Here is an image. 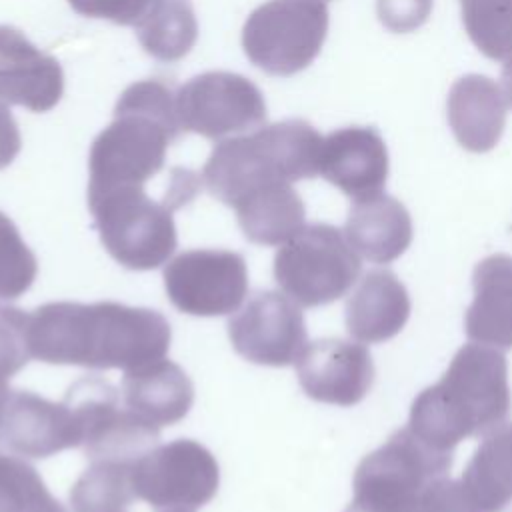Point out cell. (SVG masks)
I'll return each mask as SVG.
<instances>
[{
	"label": "cell",
	"instance_id": "obj_33",
	"mask_svg": "<svg viewBox=\"0 0 512 512\" xmlns=\"http://www.w3.org/2000/svg\"><path fill=\"white\" fill-rule=\"evenodd\" d=\"M22 146L18 124L10 110L0 102V170L12 164Z\"/></svg>",
	"mask_w": 512,
	"mask_h": 512
},
{
	"label": "cell",
	"instance_id": "obj_34",
	"mask_svg": "<svg viewBox=\"0 0 512 512\" xmlns=\"http://www.w3.org/2000/svg\"><path fill=\"white\" fill-rule=\"evenodd\" d=\"M500 80H502V92L506 96V102L512 106V58L504 62Z\"/></svg>",
	"mask_w": 512,
	"mask_h": 512
},
{
	"label": "cell",
	"instance_id": "obj_38",
	"mask_svg": "<svg viewBox=\"0 0 512 512\" xmlns=\"http://www.w3.org/2000/svg\"><path fill=\"white\" fill-rule=\"evenodd\" d=\"M318 2H324V4H326V2H328V0H318Z\"/></svg>",
	"mask_w": 512,
	"mask_h": 512
},
{
	"label": "cell",
	"instance_id": "obj_1",
	"mask_svg": "<svg viewBox=\"0 0 512 512\" xmlns=\"http://www.w3.org/2000/svg\"><path fill=\"white\" fill-rule=\"evenodd\" d=\"M168 320L118 302H48L28 318L30 356L56 366L132 370L170 350Z\"/></svg>",
	"mask_w": 512,
	"mask_h": 512
},
{
	"label": "cell",
	"instance_id": "obj_10",
	"mask_svg": "<svg viewBox=\"0 0 512 512\" xmlns=\"http://www.w3.org/2000/svg\"><path fill=\"white\" fill-rule=\"evenodd\" d=\"M82 426V444L90 460L136 462L158 446L160 428L120 406V392L102 378H82L64 396Z\"/></svg>",
	"mask_w": 512,
	"mask_h": 512
},
{
	"label": "cell",
	"instance_id": "obj_28",
	"mask_svg": "<svg viewBox=\"0 0 512 512\" xmlns=\"http://www.w3.org/2000/svg\"><path fill=\"white\" fill-rule=\"evenodd\" d=\"M50 496L34 466L0 452V512H32Z\"/></svg>",
	"mask_w": 512,
	"mask_h": 512
},
{
	"label": "cell",
	"instance_id": "obj_11",
	"mask_svg": "<svg viewBox=\"0 0 512 512\" xmlns=\"http://www.w3.org/2000/svg\"><path fill=\"white\" fill-rule=\"evenodd\" d=\"M164 290L168 300L184 314H232L248 294L246 260L232 250H186L166 264Z\"/></svg>",
	"mask_w": 512,
	"mask_h": 512
},
{
	"label": "cell",
	"instance_id": "obj_19",
	"mask_svg": "<svg viewBox=\"0 0 512 512\" xmlns=\"http://www.w3.org/2000/svg\"><path fill=\"white\" fill-rule=\"evenodd\" d=\"M410 316V296L400 278L386 270H370L346 300L348 334L376 344L394 338Z\"/></svg>",
	"mask_w": 512,
	"mask_h": 512
},
{
	"label": "cell",
	"instance_id": "obj_14",
	"mask_svg": "<svg viewBox=\"0 0 512 512\" xmlns=\"http://www.w3.org/2000/svg\"><path fill=\"white\" fill-rule=\"evenodd\" d=\"M0 444L18 456L48 458L80 448L82 426L66 398L52 402L34 392L12 390L0 422Z\"/></svg>",
	"mask_w": 512,
	"mask_h": 512
},
{
	"label": "cell",
	"instance_id": "obj_6",
	"mask_svg": "<svg viewBox=\"0 0 512 512\" xmlns=\"http://www.w3.org/2000/svg\"><path fill=\"white\" fill-rule=\"evenodd\" d=\"M360 258L332 224L304 226L274 256V278L298 306L314 308L342 298L360 274Z\"/></svg>",
	"mask_w": 512,
	"mask_h": 512
},
{
	"label": "cell",
	"instance_id": "obj_25",
	"mask_svg": "<svg viewBox=\"0 0 512 512\" xmlns=\"http://www.w3.org/2000/svg\"><path fill=\"white\" fill-rule=\"evenodd\" d=\"M132 464L92 460L70 488L72 512H124L136 498Z\"/></svg>",
	"mask_w": 512,
	"mask_h": 512
},
{
	"label": "cell",
	"instance_id": "obj_36",
	"mask_svg": "<svg viewBox=\"0 0 512 512\" xmlns=\"http://www.w3.org/2000/svg\"><path fill=\"white\" fill-rule=\"evenodd\" d=\"M10 386L8 382H0V422H2V416H4V410H6V404H8V398H10Z\"/></svg>",
	"mask_w": 512,
	"mask_h": 512
},
{
	"label": "cell",
	"instance_id": "obj_4",
	"mask_svg": "<svg viewBox=\"0 0 512 512\" xmlns=\"http://www.w3.org/2000/svg\"><path fill=\"white\" fill-rule=\"evenodd\" d=\"M452 452L438 450L408 426L360 460L354 472V498L344 512H420L426 486L446 476Z\"/></svg>",
	"mask_w": 512,
	"mask_h": 512
},
{
	"label": "cell",
	"instance_id": "obj_27",
	"mask_svg": "<svg viewBox=\"0 0 512 512\" xmlns=\"http://www.w3.org/2000/svg\"><path fill=\"white\" fill-rule=\"evenodd\" d=\"M38 260L16 224L0 210V300H14L34 284Z\"/></svg>",
	"mask_w": 512,
	"mask_h": 512
},
{
	"label": "cell",
	"instance_id": "obj_15",
	"mask_svg": "<svg viewBox=\"0 0 512 512\" xmlns=\"http://www.w3.org/2000/svg\"><path fill=\"white\" fill-rule=\"evenodd\" d=\"M62 92L64 72L58 60L36 48L20 30L0 24V102L48 112Z\"/></svg>",
	"mask_w": 512,
	"mask_h": 512
},
{
	"label": "cell",
	"instance_id": "obj_26",
	"mask_svg": "<svg viewBox=\"0 0 512 512\" xmlns=\"http://www.w3.org/2000/svg\"><path fill=\"white\" fill-rule=\"evenodd\" d=\"M472 44L490 60L512 58V0H460Z\"/></svg>",
	"mask_w": 512,
	"mask_h": 512
},
{
	"label": "cell",
	"instance_id": "obj_12",
	"mask_svg": "<svg viewBox=\"0 0 512 512\" xmlns=\"http://www.w3.org/2000/svg\"><path fill=\"white\" fill-rule=\"evenodd\" d=\"M232 348L260 366H290L308 344L300 306L286 294L258 292L228 322Z\"/></svg>",
	"mask_w": 512,
	"mask_h": 512
},
{
	"label": "cell",
	"instance_id": "obj_24",
	"mask_svg": "<svg viewBox=\"0 0 512 512\" xmlns=\"http://www.w3.org/2000/svg\"><path fill=\"white\" fill-rule=\"evenodd\" d=\"M134 30L144 52L160 62L184 58L198 38L190 0H150Z\"/></svg>",
	"mask_w": 512,
	"mask_h": 512
},
{
	"label": "cell",
	"instance_id": "obj_22",
	"mask_svg": "<svg viewBox=\"0 0 512 512\" xmlns=\"http://www.w3.org/2000/svg\"><path fill=\"white\" fill-rule=\"evenodd\" d=\"M234 210L244 236L262 246H280L306 226L304 202L290 182L264 184Z\"/></svg>",
	"mask_w": 512,
	"mask_h": 512
},
{
	"label": "cell",
	"instance_id": "obj_17",
	"mask_svg": "<svg viewBox=\"0 0 512 512\" xmlns=\"http://www.w3.org/2000/svg\"><path fill=\"white\" fill-rule=\"evenodd\" d=\"M506 96L502 86L482 74L458 78L448 92L446 116L456 142L468 152L492 150L506 126Z\"/></svg>",
	"mask_w": 512,
	"mask_h": 512
},
{
	"label": "cell",
	"instance_id": "obj_7",
	"mask_svg": "<svg viewBox=\"0 0 512 512\" xmlns=\"http://www.w3.org/2000/svg\"><path fill=\"white\" fill-rule=\"evenodd\" d=\"M328 34V8L318 0H268L244 22L248 60L272 76H294L320 54Z\"/></svg>",
	"mask_w": 512,
	"mask_h": 512
},
{
	"label": "cell",
	"instance_id": "obj_2",
	"mask_svg": "<svg viewBox=\"0 0 512 512\" xmlns=\"http://www.w3.org/2000/svg\"><path fill=\"white\" fill-rule=\"evenodd\" d=\"M510 408L506 356L490 346L464 344L442 378L414 398L408 428L430 446L454 452L460 440L502 426Z\"/></svg>",
	"mask_w": 512,
	"mask_h": 512
},
{
	"label": "cell",
	"instance_id": "obj_13",
	"mask_svg": "<svg viewBox=\"0 0 512 512\" xmlns=\"http://www.w3.org/2000/svg\"><path fill=\"white\" fill-rule=\"evenodd\" d=\"M294 364L304 394L316 402L354 406L374 384V362L368 348L350 340L308 342Z\"/></svg>",
	"mask_w": 512,
	"mask_h": 512
},
{
	"label": "cell",
	"instance_id": "obj_5",
	"mask_svg": "<svg viewBox=\"0 0 512 512\" xmlns=\"http://www.w3.org/2000/svg\"><path fill=\"white\" fill-rule=\"evenodd\" d=\"M88 208L106 252L128 270H154L176 250V210L166 196L154 200L146 188H116L88 194Z\"/></svg>",
	"mask_w": 512,
	"mask_h": 512
},
{
	"label": "cell",
	"instance_id": "obj_20",
	"mask_svg": "<svg viewBox=\"0 0 512 512\" xmlns=\"http://www.w3.org/2000/svg\"><path fill=\"white\" fill-rule=\"evenodd\" d=\"M120 396L126 408L156 428L180 422L192 408L194 386L188 374L170 360H156L126 370Z\"/></svg>",
	"mask_w": 512,
	"mask_h": 512
},
{
	"label": "cell",
	"instance_id": "obj_30",
	"mask_svg": "<svg viewBox=\"0 0 512 512\" xmlns=\"http://www.w3.org/2000/svg\"><path fill=\"white\" fill-rule=\"evenodd\" d=\"M420 512H482L462 480L440 476L432 480L420 498Z\"/></svg>",
	"mask_w": 512,
	"mask_h": 512
},
{
	"label": "cell",
	"instance_id": "obj_23",
	"mask_svg": "<svg viewBox=\"0 0 512 512\" xmlns=\"http://www.w3.org/2000/svg\"><path fill=\"white\" fill-rule=\"evenodd\" d=\"M460 480L482 512H502L512 502V422L482 436Z\"/></svg>",
	"mask_w": 512,
	"mask_h": 512
},
{
	"label": "cell",
	"instance_id": "obj_3",
	"mask_svg": "<svg viewBox=\"0 0 512 512\" xmlns=\"http://www.w3.org/2000/svg\"><path fill=\"white\" fill-rule=\"evenodd\" d=\"M176 94L162 80L130 84L118 98L114 120L94 138L88 156V194L146 188L180 134Z\"/></svg>",
	"mask_w": 512,
	"mask_h": 512
},
{
	"label": "cell",
	"instance_id": "obj_37",
	"mask_svg": "<svg viewBox=\"0 0 512 512\" xmlns=\"http://www.w3.org/2000/svg\"><path fill=\"white\" fill-rule=\"evenodd\" d=\"M164 512H190V510H164Z\"/></svg>",
	"mask_w": 512,
	"mask_h": 512
},
{
	"label": "cell",
	"instance_id": "obj_9",
	"mask_svg": "<svg viewBox=\"0 0 512 512\" xmlns=\"http://www.w3.org/2000/svg\"><path fill=\"white\" fill-rule=\"evenodd\" d=\"M176 114L184 132L224 140L262 126L266 102L258 86L248 78L212 70L180 86L176 92Z\"/></svg>",
	"mask_w": 512,
	"mask_h": 512
},
{
	"label": "cell",
	"instance_id": "obj_8",
	"mask_svg": "<svg viewBox=\"0 0 512 512\" xmlns=\"http://www.w3.org/2000/svg\"><path fill=\"white\" fill-rule=\"evenodd\" d=\"M132 484L136 498L156 510L194 512L216 496L220 468L206 446L178 438L140 456L132 464Z\"/></svg>",
	"mask_w": 512,
	"mask_h": 512
},
{
	"label": "cell",
	"instance_id": "obj_16",
	"mask_svg": "<svg viewBox=\"0 0 512 512\" xmlns=\"http://www.w3.org/2000/svg\"><path fill=\"white\" fill-rule=\"evenodd\" d=\"M320 174L352 200L380 194L388 180V148L372 126H346L322 142Z\"/></svg>",
	"mask_w": 512,
	"mask_h": 512
},
{
	"label": "cell",
	"instance_id": "obj_21",
	"mask_svg": "<svg viewBox=\"0 0 512 512\" xmlns=\"http://www.w3.org/2000/svg\"><path fill=\"white\" fill-rule=\"evenodd\" d=\"M344 236L356 254L374 264H390L412 242V218L400 200L380 192L354 200Z\"/></svg>",
	"mask_w": 512,
	"mask_h": 512
},
{
	"label": "cell",
	"instance_id": "obj_32",
	"mask_svg": "<svg viewBox=\"0 0 512 512\" xmlns=\"http://www.w3.org/2000/svg\"><path fill=\"white\" fill-rule=\"evenodd\" d=\"M148 2L150 0H68L78 14L110 20L120 26H136Z\"/></svg>",
	"mask_w": 512,
	"mask_h": 512
},
{
	"label": "cell",
	"instance_id": "obj_18",
	"mask_svg": "<svg viewBox=\"0 0 512 512\" xmlns=\"http://www.w3.org/2000/svg\"><path fill=\"white\" fill-rule=\"evenodd\" d=\"M474 298L464 314L466 336L496 350L512 348V256L490 254L472 272Z\"/></svg>",
	"mask_w": 512,
	"mask_h": 512
},
{
	"label": "cell",
	"instance_id": "obj_29",
	"mask_svg": "<svg viewBox=\"0 0 512 512\" xmlns=\"http://www.w3.org/2000/svg\"><path fill=\"white\" fill-rule=\"evenodd\" d=\"M28 318L30 314L16 306H0V382H8L32 358Z\"/></svg>",
	"mask_w": 512,
	"mask_h": 512
},
{
	"label": "cell",
	"instance_id": "obj_35",
	"mask_svg": "<svg viewBox=\"0 0 512 512\" xmlns=\"http://www.w3.org/2000/svg\"><path fill=\"white\" fill-rule=\"evenodd\" d=\"M32 512H68V510L50 494V496H46Z\"/></svg>",
	"mask_w": 512,
	"mask_h": 512
},
{
	"label": "cell",
	"instance_id": "obj_31",
	"mask_svg": "<svg viewBox=\"0 0 512 512\" xmlns=\"http://www.w3.org/2000/svg\"><path fill=\"white\" fill-rule=\"evenodd\" d=\"M376 12L390 32L406 34L428 20L432 0H376Z\"/></svg>",
	"mask_w": 512,
	"mask_h": 512
}]
</instances>
